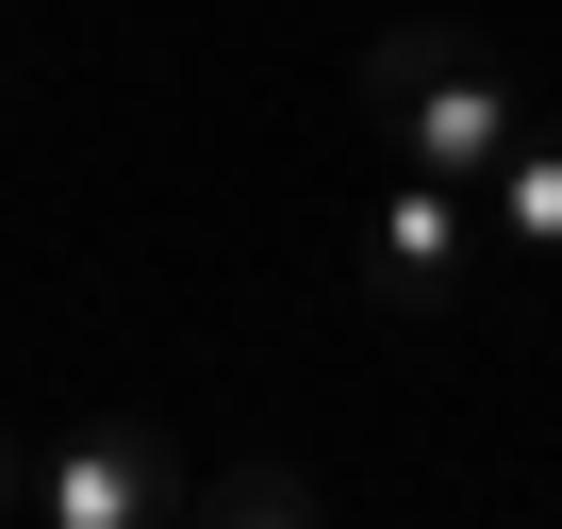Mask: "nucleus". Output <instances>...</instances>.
<instances>
[{"label": "nucleus", "mask_w": 562, "mask_h": 529, "mask_svg": "<svg viewBox=\"0 0 562 529\" xmlns=\"http://www.w3.org/2000/svg\"><path fill=\"white\" fill-rule=\"evenodd\" d=\"M0 513H34V447L18 430H0Z\"/></svg>", "instance_id": "6"}, {"label": "nucleus", "mask_w": 562, "mask_h": 529, "mask_svg": "<svg viewBox=\"0 0 562 529\" xmlns=\"http://www.w3.org/2000/svg\"><path fill=\"white\" fill-rule=\"evenodd\" d=\"M463 264H480V182H430V166H397V199L348 232V282L381 315H447Z\"/></svg>", "instance_id": "3"}, {"label": "nucleus", "mask_w": 562, "mask_h": 529, "mask_svg": "<svg viewBox=\"0 0 562 529\" xmlns=\"http://www.w3.org/2000/svg\"><path fill=\"white\" fill-rule=\"evenodd\" d=\"M480 199H496V215H480L496 248H529V264H562V116H529V133H513V166H496Z\"/></svg>", "instance_id": "4"}, {"label": "nucleus", "mask_w": 562, "mask_h": 529, "mask_svg": "<svg viewBox=\"0 0 562 529\" xmlns=\"http://www.w3.org/2000/svg\"><path fill=\"white\" fill-rule=\"evenodd\" d=\"M182 447L149 414H83L50 463H34V529H182Z\"/></svg>", "instance_id": "2"}, {"label": "nucleus", "mask_w": 562, "mask_h": 529, "mask_svg": "<svg viewBox=\"0 0 562 529\" xmlns=\"http://www.w3.org/2000/svg\"><path fill=\"white\" fill-rule=\"evenodd\" d=\"M348 83H364L381 149H397V166H430V182H496V166H513V133H529L513 67H496V50H463L447 18H381Z\"/></svg>", "instance_id": "1"}, {"label": "nucleus", "mask_w": 562, "mask_h": 529, "mask_svg": "<svg viewBox=\"0 0 562 529\" xmlns=\"http://www.w3.org/2000/svg\"><path fill=\"white\" fill-rule=\"evenodd\" d=\"M182 529H315V480H299V463H232Z\"/></svg>", "instance_id": "5"}]
</instances>
